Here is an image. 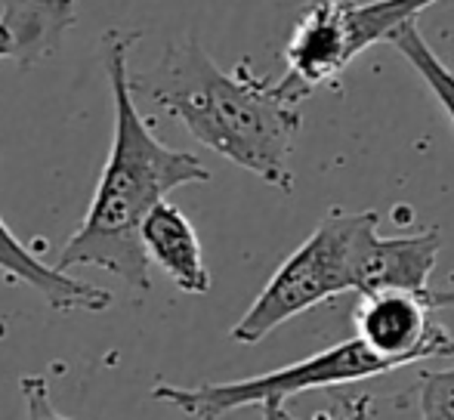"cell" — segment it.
Wrapping results in <instances>:
<instances>
[{"mask_svg": "<svg viewBox=\"0 0 454 420\" xmlns=\"http://www.w3.org/2000/svg\"><path fill=\"white\" fill-rule=\"evenodd\" d=\"M143 41V31L106 28L99 41L102 68L112 87L114 136L93 189L90 207L78 232L62 245L56 269L96 266L121 278L139 294L152 288V260L143 245V222L174 189L210 183V170L192 152L170 149L155 136L139 114L130 74V50Z\"/></svg>", "mask_w": 454, "mask_h": 420, "instance_id": "1", "label": "cell"}, {"mask_svg": "<svg viewBox=\"0 0 454 420\" xmlns=\"http://www.w3.org/2000/svg\"><path fill=\"white\" fill-rule=\"evenodd\" d=\"M133 93L180 121L204 149L278 192H294L291 158L303 112L300 103L281 97L275 78L254 74L247 59L235 72H223L198 37H183L155 66L133 74Z\"/></svg>", "mask_w": 454, "mask_h": 420, "instance_id": "2", "label": "cell"}, {"mask_svg": "<svg viewBox=\"0 0 454 420\" xmlns=\"http://www.w3.org/2000/svg\"><path fill=\"white\" fill-rule=\"evenodd\" d=\"M377 229H380L377 210H328L309 238L294 247L291 257L272 272L266 288L235 322L229 337L241 346H254L278 324L309 313L318 303L334 300L349 291L359 294L364 251Z\"/></svg>", "mask_w": 454, "mask_h": 420, "instance_id": "3", "label": "cell"}, {"mask_svg": "<svg viewBox=\"0 0 454 420\" xmlns=\"http://www.w3.org/2000/svg\"><path fill=\"white\" fill-rule=\"evenodd\" d=\"M442 0H325L300 10L285 43V72L275 78L281 97L303 103L374 43H389L402 25Z\"/></svg>", "mask_w": 454, "mask_h": 420, "instance_id": "4", "label": "cell"}, {"mask_svg": "<svg viewBox=\"0 0 454 420\" xmlns=\"http://www.w3.org/2000/svg\"><path fill=\"white\" fill-rule=\"evenodd\" d=\"M395 368L374 355L353 334V340L334 343L328 349L306 355L294 365L275 368V371L257 374V377L223 380V384H198L176 386L158 384L152 399L164 405H174L192 420H223L241 408H266V405H287L294 396H303L312 390H331V386L359 384L368 377H383Z\"/></svg>", "mask_w": 454, "mask_h": 420, "instance_id": "5", "label": "cell"}, {"mask_svg": "<svg viewBox=\"0 0 454 420\" xmlns=\"http://www.w3.org/2000/svg\"><path fill=\"white\" fill-rule=\"evenodd\" d=\"M427 291H374L353 309V334L399 371L427 359H454V334L433 318Z\"/></svg>", "mask_w": 454, "mask_h": 420, "instance_id": "6", "label": "cell"}, {"mask_svg": "<svg viewBox=\"0 0 454 420\" xmlns=\"http://www.w3.org/2000/svg\"><path fill=\"white\" fill-rule=\"evenodd\" d=\"M0 276L12 284L31 288L56 313H106L114 303L112 291L81 282L68 272L47 266L0 216Z\"/></svg>", "mask_w": 454, "mask_h": 420, "instance_id": "7", "label": "cell"}, {"mask_svg": "<svg viewBox=\"0 0 454 420\" xmlns=\"http://www.w3.org/2000/svg\"><path fill=\"white\" fill-rule=\"evenodd\" d=\"M78 22L74 0H4L0 6V62L31 72L62 47Z\"/></svg>", "mask_w": 454, "mask_h": 420, "instance_id": "8", "label": "cell"}, {"mask_svg": "<svg viewBox=\"0 0 454 420\" xmlns=\"http://www.w3.org/2000/svg\"><path fill=\"white\" fill-rule=\"evenodd\" d=\"M439 251H442V232L436 226L414 235H380L377 229L368 241L362 266V288L359 297L374 291H430L433 269H436Z\"/></svg>", "mask_w": 454, "mask_h": 420, "instance_id": "9", "label": "cell"}, {"mask_svg": "<svg viewBox=\"0 0 454 420\" xmlns=\"http://www.w3.org/2000/svg\"><path fill=\"white\" fill-rule=\"evenodd\" d=\"M143 245L149 260L192 297H204L210 291V272L204 263L201 238L192 220L168 198L161 201L143 222Z\"/></svg>", "mask_w": 454, "mask_h": 420, "instance_id": "10", "label": "cell"}, {"mask_svg": "<svg viewBox=\"0 0 454 420\" xmlns=\"http://www.w3.org/2000/svg\"><path fill=\"white\" fill-rule=\"evenodd\" d=\"M389 47L399 50L402 59H405L408 66L420 74V81L430 87V93L436 97V103L442 105V112L449 114V121L454 127V72L445 66L442 59H439L436 53H433V47L427 43V37L420 35L418 19L408 22V25H402V28L393 35V41H389Z\"/></svg>", "mask_w": 454, "mask_h": 420, "instance_id": "11", "label": "cell"}, {"mask_svg": "<svg viewBox=\"0 0 454 420\" xmlns=\"http://www.w3.org/2000/svg\"><path fill=\"white\" fill-rule=\"evenodd\" d=\"M418 411L420 420H454V368L420 374Z\"/></svg>", "mask_w": 454, "mask_h": 420, "instance_id": "12", "label": "cell"}, {"mask_svg": "<svg viewBox=\"0 0 454 420\" xmlns=\"http://www.w3.org/2000/svg\"><path fill=\"white\" fill-rule=\"evenodd\" d=\"M19 390L25 396V408H28V420H74V417H66L53 408L50 402V384L43 374H25L19 380Z\"/></svg>", "mask_w": 454, "mask_h": 420, "instance_id": "13", "label": "cell"}, {"mask_svg": "<svg viewBox=\"0 0 454 420\" xmlns=\"http://www.w3.org/2000/svg\"><path fill=\"white\" fill-rule=\"evenodd\" d=\"M312 420H380V402L371 393H362V396L340 402L337 408L318 411Z\"/></svg>", "mask_w": 454, "mask_h": 420, "instance_id": "14", "label": "cell"}, {"mask_svg": "<svg viewBox=\"0 0 454 420\" xmlns=\"http://www.w3.org/2000/svg\"><path fill=\"white\" fill-rule=\"evenodd\" d=\"M427 300H430L433 309H454V284L439 291H427Z\"/></svg>", "mask_w": 454, "mask_h": 420, "instance_id": "15", "label": "cell"}, {"mask_svg": "<svg viewBox=\"0 0 454 420\" xmlns=\"http://www.w3.org/2000/svg\"><path fill=\"white\" fill-rule=\"evenodd\" d=\"M260 411H263V420H297L287 415L285 405H266V408H260Z\"/></svg>", "mask_w": 454, "mask_h": 420, "instance_id": "16", "label": "cell"}, {"mask_svg": "<svg viewBox=\"0 0 454 420\" xmlns=\"http://www.w3.org/2000/svg\"><path fill=\"white\" fill-rule=\"evenodd\" d=\"M287 4L300 6V10H306V6H316V4H325V0H287Z\"/></svg>", "mask_w": 454, "mask_h": 420, "instance_id": "17", "label": "cell"}, {"mask_svg": "<svg viewBox=\"0 0 454 420\" xmlns=\"http://www.w3.org/2000/svg\"><path fill=\"white\" fill-rule=\"evenodd\" d=\"M445 37H454V28H449V31H445Z\"/></svg>", "mask_w": 454, "mask_h": 420, "instance_id": "18", "label": "cell"}]
</instances>
